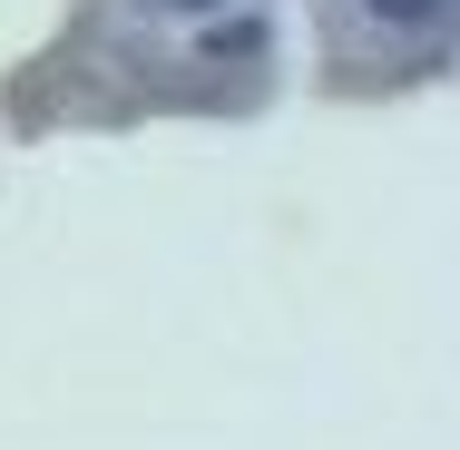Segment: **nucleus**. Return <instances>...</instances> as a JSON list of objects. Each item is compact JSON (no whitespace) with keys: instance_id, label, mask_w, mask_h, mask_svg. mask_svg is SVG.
I'll use <instances>...</instances> for the list:
<instances>
[{"instance_id":"1","label":"nucleus","mask_w":460,"mask_h":450,"mask_svg":"<svg viewBox=\"0 0 460 450\" xmlns=\"http://www.w3.org/2000/svg\"><path fill=\"white\" fill-rule=\"evenodd\" d=\"M372 20H431V10H441V0H363Z\"/></svg>"}]
</instances>
